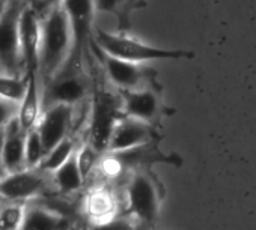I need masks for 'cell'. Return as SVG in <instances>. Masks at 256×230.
Returning <instances> with one entry per match:
<instances>
[{"label": "cell", "mask_w": 256, "mask_h": 230, "mask_svg": "<svg viewBox=\"0 0 256 230\" xmlns=\"http://www.w3.org/2000/svg\"><path fill=\"white\" fill-rule=\"evenodd\" d=\"M41 48L38 77L41 84L50 81L71 59L74 51V35L70 18L62 6L54 8L41 17Z\"/></svg>", "instance_id": "cell-1"}, {"label": "cell", "mask_w": 256, "mask_h": 230, "mask_svg": "<svg viewBox=\"0 0 256 230\" xmlns=\"http://www.w3.org/2000/svg\"><path fill=\"white\" fill-rule=\"evenodd\" d=\"M92 80L94 90L90 96V116L86 142H89L100 154H106L118 122L125 116L122 96L108 81L102 83L94 77Z\"/></svg>", "instance_id": "cell-2"}, {"label": "cell", "mask_w": 256, "mask_h": 230, "mask_svg": "<svg viewBox=\"0 0 256 230\" xmlns=\"http://www.w3.org/2000/svg\"><path fill=\"white\" fill-rule=\"evenodd\" d=\"M94 44L102 50L104 53L128 60L134 63H145V62H152V60H178V59H192L194 56L193 51L187 50H166V48H158L150 44H145L139 41L138 38H133L126 35L125 32H108L104 30L98 26L94 29L92 35Z\"/></svg>", "instance_id": "cell-3"}, {"label": "cell", "mask_w": 256, "mask_h": 230, "mask_svg": "<svg viewBox=\"0 0 256 230\" xmlns=\"http://www.w3.org/2000/svg\"><path fill=\"white\" fill-rule=\"evenodd\" d=\"M94 80L86 57H74L46 84H42V108L53 104L76 105L92 96Z\"/></svg>", "instance_id": "cell-4"}, {"label": "cell", "mask_w": 256, "mask_h": 230, "mask_svg": "<svg viewBox=\"0 0 256 230\" xmlns=\"http://www.w3.org/2000/svg\"><path fill=\"white\" fill-rule=\"evenodd\" d=\"M26 0H11L0 14V72L26 77L29 75L20 41V15Z\"/></svg>", "instance_id": "cell-5"}, {"label": "cell", "mask_w": 256, "mask_h": 230, "mask_svg": "<svg viewBox=\"0 0 256 230\" xmlns=\"http://www.w3.org/2000/svg\"><path fill=\"white\" fill-rule=\"evenodd\" d=\"M89 53L101 66L106 80L118 90H134L142 87H150V83L154 80V71L146 69L142 63H134L113 57L102 50H100L94 41L89 44Z\"/></svg>", "instance_id": "cell-6"}, {"label": "cell", "mask_w": 256, "mask_h": 230, "mask_svg": "<svg viewBox=\"0 0 256 230\" xmlns=\"http://www.w3.org/2000/svg\"><path fill=\"white\" fill-rule=\"evenodd\" d=\"M56 193L52 175L42 169H23L14 173H6L0 179V196L8 202L29 203L32 200Z\"/></svg>", "instance_id": "cell-7"}, {"label": "cell", "mask_w": 256, "mask_h": 230, "mask_svg": "<svg viewBox=\"0 0 256 230\" xmlns=\"http://www.w3.org/2000/svg\"><path fill=\"white\" fill-rule=\"evenodd\" d=\"M125 202L133 220L152 226L158 218L160 197L157 184L145 170L134 172L125 185Z\"/></svg>", "instance_id": "cell-8"}, {"label": "cell", "mask_w": 256, "mask_h": 230, "mask_svg": "<svg viewBox=\"0 0 256 230\" xmlns=\"http://www.w3.org/2000/svg\"><path fill=\"white\" fill-rule=\"evenodd\" d=\"M64 11L66 12L72 35H74V57H86L89 44L95 29L96 2L95 0H64Z\"/></svg>", "instance_id": "cell-9"}, {"label": "cell", "mask_w": 256, "mask_h": 230, "mask_svg": "<svg viewBox=\"0 0 256 230\" xmlns=\"http://www.w3.org/2000/svg\"><path fill=\"white\" fill-rule=\"evenodd\" d=\"M71 114L72 105L68 104H53L42 108L36 128L41 134L46 152L53 149L66 137H72Z\"/></svg>", "instance_id": "cell-10"}, {"label": "cell", "mask_w": 256, "mask_h": 230, "mask_svg": "<svg viewBox=\"0 0 256 230\" xmlns=\"http://www.w3.org/2000/svg\"><path fill=\"white\" fill-rule=\"evenodd\" d=\"M22 230H80L78 218L66 215L41 199L28 203Z\"/></svg>", "instance_id": "cell-11"}, {"label": "cell", "mask_w": 256, "mask_h": 230, "mask_svg": "<svg viewBox=\"0 0 256 230\" xmlns=\"http://www.w3.org/2000/svg\"><path fill=\"white\" fill-rule=\"evenodd\" d=\"M41 32H42L41 15L26 0L22 15H20V41H22V51H23L24 63H26L29 74L38 72Z\"/></svg>", "instance_id": "cell-12"}, {"label": "cell", "mask_w": 256, "mask_h": 230, "mask_svg": "<svg viewBox=\"0 0 256 230\" xmlns=\"http://www.w3.org/2000/svg\"><path fill=\"white\" fill-rule=\"evenodd\" d=\"M156 137L154 125L146 124L144 121L124 116L110 139L107 152H122L138 146L150 145Z\"/></svg>", "instance_id": "cell-13"}, {"label": "cell", "mask_w": 256, "mask_h": 230, "mask_svg": "<svg viewBox=\"0 0 256 230\" xmlns=\"http://www.w3.org/2000/svg\"><path fill=\"white\" fill-rule=\"evenodd\" d=\"M122 96L124 114L154 125L162 114V99L151 87L134 90H119Z\"/></svg>", "instance_id": "cell-14"}, {"label": "cell", "mask_w": 256, "mask_h": 230, "mask_svg": "<svg viewBox=\"0 0 256 230\" xmlns=\"http://www.w3.org/2000/svg\"><path fill=\"white\" fill-rule=\"evenodd\" d=\"M118 208L119 200L116 194L113 190L102 185L90 188L82 200V214L92 226L102 224L119 217Z\"/></svg>", "instance_id": "cell-15"}, {"label": "cell", "mask_w": 256, "mask_h": 230, "mask_svg": "<svg viewBox=\"0 0 256 230\" xmlns=\"http://www.w3.org/2000/svg\"><path fill=\"white\" fill-rule=\"evenodd\" d=\"M26 136L28 131L22 127L18 118L14 119L4 130V145H2V163L6 173H14L26 166Z\"/></svg>", "instance_id": "cell-16"}, {"label": "cell", "mask_w": 256, "mask_h": 230, "mask_svg": "<svg viewBox=\"0 0 256 230\" xmlns=\"http://www.w3.org/2000/svg\"><path fill=\"white\" fill-rule=\"evenodd\" d=\"M42 113V84L38 77V72H30L28 80L26 93L20 102L18 121L26 131H30L36 127Z\"/></svg>", "instance_id": "cell-17"}, {"label": "cell", "mask_w": 256, "mask_h": 230, "mask_svg": "<svg viewBox=\"0 0 256 230\" xmlns=\"http://www.w3.org/2000/svg\"><path fill=\"white\" fill-rule=\"evenodd\" d=\"M54 191L62 196H76L84 187L86 181L82 176V172L77 164L76 154L56 172L50 173Z\"/></svg>", "instance_id": "cell-18"}, {"label": "cell", "mask_w": 256, "mask_h": 230, "mask_svg": "<svg viewBox=\"0 0 256 230\" xmlns=\"http://www.w3.org/2000/svg\"><path fill=\"white\" fill-rule=\"evenodd\" d=\"M95 2L96 12L114 17L119 32L130 29V18L133 11L145 5V0H95Z\"/></svg>", "instance_id": "cell-19"}, {"label": "cell", "mask_w": 256, "mask_h": 230, "mask_svg": "<svg viewBox=\"0 0 256 230\" xmlns=\"http://www.w3.org/2000/svg\"><path fill=\"white\" fill-rule=\"evenodd\" d=\"M80 143H82V142H80L78 139H76V137H66L65 140H62L60 143H58L53 149H50V151L46 154V157H44V160H42L40 169H42V170L47 172V173L56 172V170H58L60 166H64L71 157H74V154L77 152Z\"/></svg>", "instance_id": "cell-20"}, {"label": "cell", "mask_w": 256, "mask_h": 230, "mask_svg": "<svg viewBox=\"0 0 256 230\" xmlns=\"http://www.w3.org/2000/svg\"><path fill=\"white\" fill-rule=\"evenodd\" d=\"M28 203L8 202L0 203V230H22Z\"/></svg>", "instance_id": "cell-21"}, {"label": "cell", "mask_w": 256, "mask_h": 230, "mask_svg": "<svg viewBox=\"0 0 256 230\" xmlns=\"http://www.w3.org/2000/svg\"><path fill=\"white\" fill-rule=\"evenodd\" d=\"M28 80L29 75L18 77L0 72V98L20 104L28 89Z\"/></svg>", "instance_id": "cell-22"}, {"label": "cell", "mask_w": 256, "mask_h": 230, "mask_svg": "<svg viewBox=\"0 0 256 230\" xmlns=\"http://www.w3.org/2000/svg\"><path fill=\"white\" fill-rule=\"evenodd\" d=\"M101 155L102 154H100L89 142L80 143V146L76 152V158H77V164L82 172V176L84 178L86 182L95 175Z\"/></svg>", "instance_id": "cell-23"}, {"label": "cell", "mask_w": 256, "mask_h": 230, "mask_svg": "<svg viewBox=\"0 0 256 230\" xmlns=\"http://www.w3.org/2000/svg\"><path fill=\"white\" fill-rule=\"evenodd\" d=\"M46 148L41 139V134L38 128L28 131L26 136V166L29 169H36L41 166L44 157H46Z\"/></svg>", "instance_id": "cell-24"}, {"label": "cell", "mask_w": 256, "mask_h": 230, "mask_svg": "<svg viewBox=\"0 0 256 230\" xmlns=\"http://www.w3.org/2000/svg\"><path fill=\"white\" fill-rule=\"evenodd\" d=\"M18 111H20V104L0 98V130L6 128L8 124L17 119Z\"/></svg>", "instance_id": "cell-25"}, {"label": "cell", "mask_w": 256, "mask_h": 230, "mask_svg": "<svg viewBox=\"0 0 256 230\" xmlns=\"http://www.w3.org/2000/svg\"><path fill=\"white\" fill-rule=\"evenodd\" d=\"M90 230H136V223L134 220H130V218L116 217L107 223L92 226Z\"/></svg>", "instance_id": "cell-26"}, {"label": "cell", "mask_w": 256, "mask_h": 230, "mask_svg": "<svg viewBox=\"0 0 256 230\" xmlns=\"http://www.w3.org/2000/svg\"><path fill=\"white\" fill-rule=\"evenodd\" d=\"M62 3H64V0H36L35 3H30V5H32V6L38 11V14L42 17V15L47 14L48 11L62 6Z\"/></svg>", "instance_id": "cell-27"}, {"label": "cell", "mask_w": 256, "mask_h": 230, "mask_svg": "<svg viewBox=\"0 0 256 230\" xmlns=\"http://www.w3.org/2000/svg\"><path fill=\"white\" fill-rule=\"evenodd\" d=\"M5 130V128H4ZM4 130H0V179L5 176V169L2 163V145H4Z\"/></svg>", "instance_id": "cell-28"}, {"label": "cell", "mask_w": 256, "mask_h": 230, "mask_svg": "<svg viewBox=\"0 0 256 230\" xmlns=\"http://www.w3.org/2000/svg\"><path fill=\"white\" fill-rule=\"evenodd\" d=\"M10 2H11V0H0V14H2L6 9V6L10 5Z\"/></svg>", "instance_id": "cell-29"}, {"label": "cell", "mask_w": 256, "mask_h": 230, "mask_svg": "<svg viewBox=\"0 0 256 230\" xmlns=\"http://www.w3.org/2000/svg\"><path fill=\"white\" fill-rule=\"evenodd\" d=\"M4 202H5V199H4L2 196H0V203H4Z\"/></svg>", "instance_id": "cell-30"}, {"label": "cell", "mask_w": 256, "mask_h": 230, "mask_svg": "<svg viewBox=\"0 0 256 230\" xmlns=\"http://www.w3.org/2000/svg\"><path fill=\"white\" fill-rule=\"evenodd\" d=\"M28 2H29V3H35V2H36V0H28Z\"/></svg>", "instance_id": "cell-31"}]
</instances>
